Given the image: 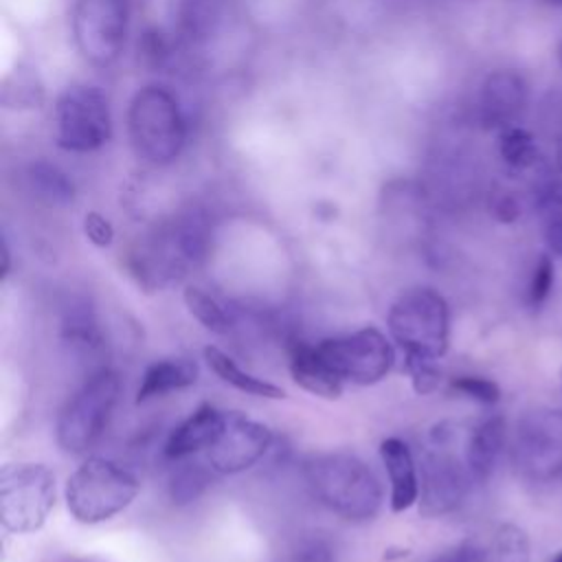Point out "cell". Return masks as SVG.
Wrapping results in <instances>:
<instances>
[{
    "label": "cell",
    "mask_w": 562,
    "mask_h": 562,
    "mask_svg": "<svg viewBox=\"0 0 562 562\" xmlns=\"http://www.w3.org/2000/svg\"><path fill=\"white\" fill-rule=\"evenodd\" d=\"M198 380V364L189 358H162L149 364L143 373L136 404L160 397L171 391H180L191 386Z\"/></svg>",
    "instance_id": "cell-19"
},
{
    "label": "cell",
    "mask_w": 562,
    "mask_h": 562,
    "mask_svg": "<svg viewBox=\"0 0 562 562\" xmlns=\"http://www.w3.org/2000/svg\"><path fill=\"white\" fill-rule=\"evenodd\" d=\"M492 211L498 217V222H514L520 215V204L512 193H501L494 198Z\"/></svg>",
    "instance_id": "cell-33"
},
{
    "label": "cell",
    "mask_w": 562,
    "mask_h": 562,
    "mask_svg": "<svg viewBox=\"0 0 562 562\" xmlns=\"http://www.w3.org/2000/svg\"><path fill=\"white\" fill-rule=\"evenodd\" d=\"M138 479L123 465L105 459H86L66 481V505L75 520L97 525L123 512L138 494Z\"/></svg>",
    "instance_id": "cell-2"
},
{
    "label": "cell",
    "mask_w": 562,
    "mask_h": 562,
    "mask_svg": "<svg viewBox=\"0 0 562 562\" xmlns=\"http://www.w3.org/2000/svg\"><path fill=\"white\" fill-rule=\"evenodd\" d=\"M558 59H560V64H562V42H560V48H558Z\"/></svg>",
    "instance_id": "cell-39"
},
{
    "label": "cell",
    "mask_w": 562,
    "mask_h": 562,
    "mask_svg": "<svg viewBox=\"0 0 562 562\" xmlns=\"http://www.w3.org/2000/svg\"><path fill=\"white\" fill-rule=\"evenodd\" d=\"M119 391L121 380L112 369H99L81 384L57 419V443L64 452L83 454L101 439Z\"/></svg>",
    "instance_id": "cell-5"
},
{
    "label": "cell",
    "mask_w": 562,
    "mask_h": 562,
    "mask_svg": "<svg viewBox=\"0 0 562 562\" xmlns=\"http://www.w3.org/2000/svg\"><path fill=\"white\" fill-rule=\"evenodd\" d=\"M472 474L446 446L432 443L422 457V501L424 516H441L457 509L470 487Z\"/></svg>",
    "instance_id": "cell-12"
},
{
    "label": "cell",
    "mask_w": 562,
    "mask_h": 562,
    "mask_svg": "<svg viewBox=\"0 0 562 562\" xmlns=\"http://www.w3.org/2000/svg\"><path fill=\"white\" fill-rule=\"evenodd\" d=\"M452 562H529V538L512 522L485 525L452 549Z\"/></svg>",
    "instance_id": "cell-13"
},
{
    "label": "cell",
    "mask_w": 562,
    "mask_h": 562,
    "mask_svg": "<svg viewBox=\"0 0 562 562\" xmlns=\"http://www.w3.org/2000/svg\"><path fill=\"white\" fill-rule=\"evenodd\" d=\"M430 562H452V551H448V553H443V555H439V558H435Z\"/></svg>",
    "instance_id": "cell-36"
},
{
    "label": "cell",
    "mask_w": 562,
    "mask_h": 562,
    "mask_svg": "<svg viewBox=\"0 0 562 562\" xmlns=\"http://www.w3.org/2000/svg\"><path fill=\"white\" fill-rule=\"evenodd\" d=\"M204 360L206 364L211 367V371L226 384L248 393V395H255V397H268V400H281L285 397L283 389L263 380V378H257L248 371H244L228 353H224L222 349L217 347H206L204 349Z\"/></svg>",
    "instance_id": "cell-20"
},
{
    "label": "cell",
    "mask_w": 562,
    "mask_h": 562,
    "mask_svg": "<svg viewBox=\"0 0 562 562\" xmlns=\"http://www.w3.org/2000/svg\"><path fill=\"white\" fill-rule=\"evenodd\" d=\"M57 145L68 151H94L112 136L108 99L99 88L70 86L55 108Z\"/></svg>",
    "instance_id": "cell-9"
},
{
    "label": "cell",
    "mask_w": 562,
    "mask_h": 562,
    "mask_svg": "<svg viewBox=\"0 0 562 562\" xmlns=\"http://www.w3.org/2000/svg\"><path fill=\"white\" fill-rule=\"evenodd\" d=\"M83 231H86L88 239H90L94 246H99V248L110 246L112 239H114V228H112V224H110L101 213H97V211H90V213L86 215V220H83Z\"/></svg>",
    "instance_id": "cell-31"
},
{
    "label": "cell",
    "mask_w": 562,
    "mask_h": 562,
    "mask_svg": "<svg viewBox=\"0 0 562 562\" xmlns=\"http://www.w3.org/2000/svg\"><path fill=\"white\" fill-rule=\"evenodd\" d=\"M290 562H336L325 540H305L292 555Z\"/></svg>",
    "instance_id": "cell-32"
},
{
    "label": "cell",
    "mask_w": 562,
    "mask_h": 562,
    "mask_svg": "<svg viewBox=\"0 0 562 562\" xmlns=\"http://www.w3.org/2000/svg\"><path fill=\"white\" fill-rule=\"evenodd\" d=\"M127 132L136 156L149 165H169L184 145V119L173 94L160 86L140 88L127 112Z\"/></svg>",
    "instance_id": "cell-3"
},
{
    "label": "cell",
    "mask_w": 562,
    "mask_h": 562,
    "mask_svg": "<svg viewBox=\"0 0 562 562\" xmlns=\"http://www.w3.org/2000/svg\"><path fill=\"white\" fill-rule=\"evenodd\" d=\"M498 154L503 162L516 171L529 169L538 162L540 151L533 134L518 123L498 130Z\"/></svg>",
    "instance_id": "cell-23"
},
{
    "label": "cell",
    "mask_w": 562,
    "mask_h": 562,
    "mask_svg": "<svg viewBox=\"0 0 562 562\" xmlns=\"http://www.w3.org/2000/svg\"><path fill=\"white\" fill-rule=\"evenodd\" d=\"M305 481L316 501L345 520H371L382 505V485L375 472L349 452L310 457Z\"/></svg>",
    "instance_id": "cell-1"
},
{
    "label": "cell",
    "mask_w": 562,
    "mask_h": 562,
    "mask_svg": "<svg viewBox=\"0 0 562 562\" xmlns=\"http://www.w3.org/2000/svg\"><path fill=\"white\" fill-rule=\"evenodd\" d=\"M290 373H292V380L305 391H310L312 395L336 400L342 393V380L327 367L316 345H307L303 340L292 345Z\"/></svg>",
    "instance_id": "cell-17"
},
{
    "label": "cell",
    "mask_w": 562,
    "mask_h": 562,
    "mask_svg": "<svg viewBox=\"0 0 562 562\" xmlns=\"http://www.w3.org/2000/svg\"><path fill=\"white\" fill-rule=\"evenodd\" d=\"M514 465L529 481H551L562 474V413L531 408L516 424Z\"/></svg>",
    "instance_id": "cell-8"
},
{
    "label": "cell",
    "mask_w": 562,
    "mask_h": 562,
    "mask_svg": "<svg viewBox=\"0 0 562 562\" xmlns=\"http://www.w3.org/2000/svg\"><path fill=\"white\" fill-rule=\"evenodd\" d=\"M184 305L189 307V312L213 334H226L231 327V321L224 312V307L211 296L206 294L202 288L189 285L184 288Z\"/></svg>",
    "instance_id": "cell-25"
},
{
    "label": "cell",
    "mask_w": 562,
    "mask_h": 562,
    "mask_svg": "<svg viewBox=\"0 0 562 562\" xmlns=\"http://www.w3.org/2000/svg\"><path fill=\"white\" fill-rule=\"evenodd\" d=\"M44 99L42 83L33 70L18 68L2 88V103L7 108H37Z\"/></svg>",
    "instance_id": "cell-26"
},
{
    "label": "cell",
    "mask_w": 562,
    "mask_h": 562,
    "mask_svg": "<svg viewBox=\"0 0 562 562\" xmlns=\"http://www.w3.org/2000/svg\"><path fill=\"white\" fill-rule=\"evenodd\" d=\"M450 386L452 391L481 404H496L501 400V386L483 375H459L450 382Z\"/></svg>",
    "instance_id": "cell-29"
},
{
    "label": "cell",
    "mask_w": 562,
    "mask_h": 562,
    "mask_svg": "<svg viewBox=\"0 0 562 562\" xmlns=\"http://www.w3.org/2000/svg\"><path fill=\"white\" fill-rule=\"evenodd\" d=\"M211 483V472L193 461V463H182L169 481V496L176 505H187L191 501H195L198 496H202V492L209 487Z\"/></svg>",
    "instance_id": "cell-24"
},
{
    "label": "cell",
    "mask_w": 562,
    "mask_h": 562,
    "mask_svg": "<svg viewBox=\"0 0 562 562\" xmlns=\"http://www.w3.org/2000/svg\"><path fill=\"white\" fill-rule=\"evenodd\" d=\"M505 417L492 415L470 432L465 446V465L474 481L483 483L492 476L505 446Z\"/></svg>",
    "instance_id": "cell-18"
},
{
    "label": "cell",
    "mask_w": 562,
    "mask_h": 562,
    "mask_svg": "<svg viewBox=\"0 0 562 562\" xmlns=\"http://www.w3.org/2000/svg\"><path fill=\"white\" fill-rule=\"evenodd\" d=\"M26 180L33 195L48 206H66L75 200V184L57 165L37 160L29 167Z\"/></svg>",
    "instance_id": "cell-21"
},
{
    "label": "cell",
    "mask_w": 562,
    "mask_h": 562,
    "mask_svg": "<svg viewBox=\"0 0 562 562\" xmlns=\"http://www.w3.org/2000/svg\"><path fill=\"white\" fill-rule=\"evenodd\" d=\"M9 274V248L7 244H2V277Z\"/></svg>",
    "instance_id": "cell-35"
},
{
    "label": "cell",
    "mask_w": 562,
    "mask_h": 562,
    "mask_svg": "<svg viewBox=\"0 0 562 562\" xmlns=\"http://www.w3.org/2000/svg\"><path fill=\"white\" fill-rule=\"evenodd\" d=\"M217 18L215 0H189L182 11V26L189 37H204Z\"/></svg>",
    "instance_id": "cell-28"
},
{
    "label": "cell",
    "mask_w": 562,
    "mask_h": 562,
    "mask_svg": "<svg viewBox=\"0 0 562 562\" xmlns=\"http://www.w3.org/2000/svg\"><path fill=\"white\" fill-rule=\"evenodd\" d=\"M551 288H553V259H551V255H540L536 266H533L531 281H529V288H527L529 305L533 310L542 307L544 301L551 294Z\"/></svg>",
    "instance_id": "cell-30"
},
{
    "label": "cell",
    "mask_w": 562,
    "mask_h": 562,
    "mask_svg": "<svg viewBox=\"0 0 562 562\" xmlns=\"http://www.w3.org/2000/svg\"><path fill=\"white\" fill-rule=\"evenodd\" d=\"M380 457L391 483V509L404 512L419 498V479L413 452L406 441L389 437L380 443Z\"/></svg>",
    "instance_id": "cell-15"
},
{
    "label": "cell",
    "mask_w": 562,
    "mask_h": 562,
    "mask_svg": "<svg viewBox=\"0 0 562 562\" xmlns=\"http://www.w3.org/2000/svg\"><path fill=\"white\" fill-rule=\"evenodd\" d=\"M555 162H558V180L562 184V127L558 132V143H555Z\"/></svg>",
    "instance_id": "cell-34"
},
{
    "label": "cell",
    "mask_w": 562,
    "mask_h": 562,
    "mask_svg": "<svg viewBox=\"0 0 562 562\" xmlns=\"http://www.w3.org/2000/svg\"><path fill=\"white\" fill-rule=\"evenodd\" d=\"M316 349L342 382L349 380L362 386L386 378L395 362L393 345L375 327H362L353 334L325 338Z\"/></svg>",
    "instance_id": "cell-7"
},
{
    "label": "cell",
    "mask_w": 562,
    "mask_h": 562,
    "mask_svg": "<svg viewBox=\"0 0 562 562\" xmlns=\"http://www.w3.org/2000/svg\"><path fill=\"white\" fill-rule=\"evenodd\" d=\"M222 422H224V411L211 404L198 406L182 424H178L171 430L165 443V457L184 459L189 454H195L198 450H206L220 435Z\"/></svg>",
    "instance_id": "cell-16"
},
{
    "label": "cell",
    "mask_w": 562,
    "mask_h": 562,
    "mask_svg": "<svg viewBox=\"0 0 562 562\" xmlns=\"http://www.w3.org/2000/svg\"><path fill=\"white\" fill-rule=\"evenodd\" d=\"M272 430L239 411H224L215 441L206 448V461L217 474H237L252 468L270 448Z\"/></svg>",
    "instance_id": "cell-11"
},
{
    "label": "cell",
    "mask_w": 562,
    "mask_h": 562,
    "mask_svg": "<svg viewBox=\"0 0 562 562\" xmlns=\"http://www.w3.org/2000/svg\"><path fill=\"white\" fill-rule=\"evenodd\" d=\"M536 209L542 222L547 248L553 257H562V184L544 182L536 195Z\"/></svg>",
    "instance_id": "cell-22"
},
{
    "label": "cell",
    "mask_w": 562,
    "mask_h": 562,
    "mask_svg": "<svg viewBox=\"0 0 562 562\" xmlns=\"http://www.w3.org/2000/svg\"><path fill=\"white\" fill-rule=\"evenodd\" d=\"M389 331L406 356L441 358L450 338L446 299L426 285L404 290L389 310Z\"/></svg>",
    "instance_id": "cell-4"
},
{
    "label": "cell",
    "mask_w": 562,
    "mask_h": 562,
    "mask_svg": "<svg viewBox=\"0 0 562 562\" xmlns=\"http://www.w3.org/2000/svg\"><path fill=\"white\" fill-rule=\"evenodd\" d=\"M406 371L411 375L415 393H419V395H428L439 386L441 369L437 364V358L406 356Z\"/></svg>",
    "instance_id": "cell-27"
},
{
    "label": "cell",
    "mask_w": 562,
    "mask_h": 562,
    "mask_svg": "<svg viewBox=\"0 0 562 562\" xmlns=\"http://www.w3.org/2000/svg\"><path fill=\"white\" fill-rule=\"evenodd\" d=\"M549 4H553V7H562V0H549Z\"/></svg>",
    "instance_id": "cell-38"
},
{
    "label": "cell",
    "mask_w": 562,
    "mask_h": 562,
    "mask_svg": "<svg viewBox=\"0 0 562 562\" xmlns=\"http://www.w3.org/2000/svg\"><path fill=\"white\" fill-rule=\"evenodd\" d=\"M55 505V474L44 463H7L0 470V520L11 533L37 531Z\"/></svg>",
    "instance_id": "cell-6"
},
{
    "label": "cell",
    "mask_w": 562,
    "mask_h": 562,
    "mask_svg": "<svg viewBox=\"0 0 562 562\" xmlns=\"http://www.w3.org/2000/svg\"><path fill=\"white\" fill-rule=\"evenodd\" d=\"M130 22V0H77L72 37L79 53L94 66L119 59Z\"/></svg>",
    "instance_id": "cell-10"
},
{
    "label": "cell",
    "mask_w": 562,
    "mask_h": 562,
    "mask_svg": "<svg viewBox=\"0 0 562 562\" xmlns=\"http://www.w3.org/2000/svg\"><path fill=\"white\" fill-rule=\"evenodd\" d=\"M527 81L520 72L501 68L485 77L479 94V121L485 127L503 130L514 125L527 108Z\"/></svg>",
    "instance_id": "cell-14"
},
{
    "label": "cell",
    "mask_w": 562,
    "mask_h": 562,
    "mask_svg": "<svg viewBox=\"0 0 562 562\" xmlns=\"http://www.w3.org/2000/svg\"><path fill=\"white\" fill-rule=\"evenodd\" d=\"M551 562H562V551H558V553H555V558H553Z\"/></svg>",
    "instance_id": "cell-37"
}]
</instances>
